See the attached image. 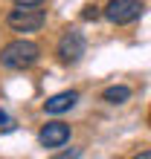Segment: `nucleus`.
I'll return each instance as SVG.
<instances>
[{"label": "nucleus", "instance_id": "423d86ee", "mask_svg": "<svg viewBox=\"0 0 151 159\" xmlns=\"http://www.w3.org/2000/svg\"><path fill=\"white\" fill-rule=\"evenodd\" d=\"M76 101H79V90H61V93H55V96H50L44 101V113H50V116L67 113V110L76 107Z\"/></svg>", "mask_w": 151, "mask_h": 159}, {"label": "nucleus", "instance_id": "39448f33", "mask_svg": "<svg viewBox=\"0 0 151 159\" xmlns=\"http://www.w3.org/2000/svg\"><path fill=\"white\" fill-rule=\"evenodd\" d=\"M70 125L64 121H46V125L38 130V145L46 148V151H55V148H64L70 142Z\"/></svg>", "mask_w": 151, "mask_h": 159}, {"label": "nucleus", "instance_id": "0eeeda50", "mask_svg": "<svg viewBox=\"0 0 151 159\" xmlns=\"http://www.w3.org/2000/svg\"><path fill=\"white\" fill-rule=\"evenodd\" d=\"M128 98H131L128 84H110V87L102 90V101H108V104H125Z\"/></svg>", "mask_w": 151, "mask_h": 159}, {"label": "nucleus", "instance_id": "20e7f679", "mask_svg": "<svg viewBox=\"0 0 151 159\" xmlns=\"http://www.w3.org/2000/svg\"><path fill=\"white\" fill-rule=\"evenodd\" d=\"M6 23L12 32H38L46 23V12L38 6H15L6 15Z\"/></svg>", "mask_w": 151, "mask_h": 159}, {"label": "nucleus", "instance_id": "1a4fd4ad", "mask_svg": "<svg viewBox=\"0 0 151 159\" xmlns=\"http://www.w3.org/2000/svg\"><path fill=\"white\" fill-rule=\"evenodd\" d=\"M15 6H41L44 0H12Z\"/></svg>", "mask_w": 151, "mask_h": 159}, {"label": "nucleus", "instance_id": "7ed1b4c3", "mask_svg": "<svg viewBox=\"0 0 151 159\" xmlns=\"http://www.w3.org/2000/svg\"><path fill=\"white\" fill-rule=\"evenodd\" d=\"M145 12V3L143 0H108V6L102 9V15H105V20L113 23V26H128L139 20Z\"/></svg>", "mask_w": 151, "mask_h": 159}, {"label": "nucleus", "instance_id": "f03ea898", "mask_svg": "<svg viewBox=\"0 0 151 159\" xmlns=\"http://www.w3.org/2000/svg\"><path fill=\"white\" fill-rule=\"evenodd\" d=\"M84 52H87V38H84V32L81 29H67L58 38V43H55V55H58V61L64 64V67H76L81 58H84Z\"/></svg>", "mask_w": 151, "mask_h": 159}, {"label": "nucleus", "instance_id": "6e6552de", "mask_svg": "<svg viewBox=\"0 0 151 159\" xmlns=\"http://www.w3.org/2000/svg\"><path fill=\"white\" fill-rule=\"evenodd\" d=\"M99 15H102V12H99V6H93V3L81 9V20H96Z\"/></svg>", "mask_w": 151, "mask_h": 159}, {"label": "nucleus", "instance_id": "9d476101", "mask_svg": "<svg viewBox=\"0 0 151 159\" xmlns=\"http://www.w3.org/2000/svg\"><path fill=\"white\" fill-rule=\"evenodd\" d=\"M137 159H151V151H139V153H134Z\"/></svg>", "mask_w": 151, "mask_h": 159}, {"label": "nucleus", "instance_id": "f257e3e1", "mask_svg": "<svg viewBox=\"0 0 151 159\" xmlns=\"http://www.w3.org/2000/svg\"><path fill=\"white\" fill-rule=\"evenodd\" d=\"M41 58V46L29 38H15L0 49V67L6 70H29Z\"/></svg>", "mask_w": 151, "mask_h": 159}]
</instances>
